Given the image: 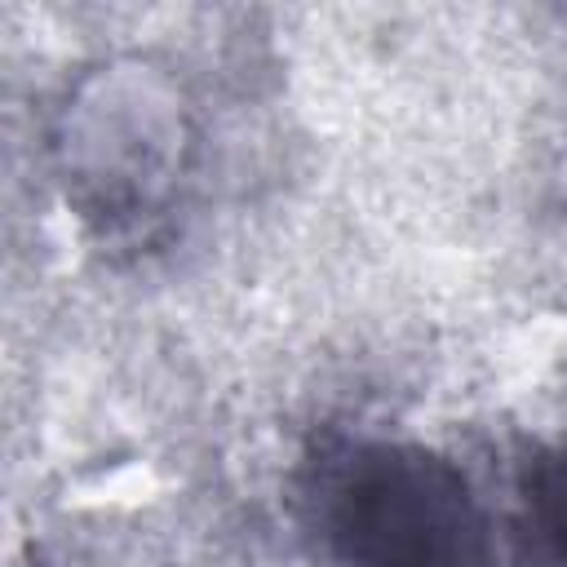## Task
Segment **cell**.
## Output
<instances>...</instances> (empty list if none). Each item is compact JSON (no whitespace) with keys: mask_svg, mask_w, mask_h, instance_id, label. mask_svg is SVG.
<instances>
[{"mask_svg":"<svg viewBox=\"0 0 567 567\" xmlns=\"http://www.w3.org/2000/svg\"><path fill=\"white\" fill-rule=\"evenodd\" d=\"M297 501L328 567H496L470 478L416 439H323L301 465Z\"/></svg>","mask_w":567,"mask_h":567,"instance_id":"obj_1","label":"cell"},{"mask_svg":"<svg viewBox=\"0 0 567 567\" xmlns=\"http://www.w3.org/2000/svg\"><path fill=\"white\" fill-rule=\"evenodd\" d=\"M66 195L106 230L155 217L186 168V111L164 75L142 62L89 71L58 120Z\"/></svg>","mask_w":567,"mask_h":567,"instance_id":"obj_2","label":"cell"},{"mask_svg":"<svg viewBox=\"0 0 567 567\" xmlns=\"http://www.w3.org/2000/svg\"><path fill=\"white\" fill-rule=\"evenodd\" d=\"M523 532L536 567H567V439L523 470Z\"/></svg>","mask_w":567,"mask_h":567,"instance_id":"obj_3","label":"cell"}]
</instances>
